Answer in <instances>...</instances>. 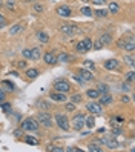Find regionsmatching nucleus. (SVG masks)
Masks as SVG:
<instances>
[{
  "label": "nucleus",
  "mask_w": 135,
  "mask_h": 152,
  "mask_svg": "<svg viewBox=\"0 0 135 152\" xmlns=\"http://www.w3.org/2000/svg\"><path fill=\"white\" fill-rule=\"evenodd\" d=\"M0 106H2V109H3V112H6V114H9V111H11V104L9 103H0Z\"/></svg>",
  "instance_id": "7c9ffc66"
},
{
  "label": "nucleus",
  "mask_w": 135,
  "mask_h": 152,
  "mask_svg": "<svg viewBox=\"0 0 135 152\" xmlns=\"http://www.w3.org/2000/svg\"><path fill=\"white\" fill-rule=\"evenodd\" d=\"M69 88H71V85L66 82V80H57V82L54 83V89L58 91V92H68Z\"/></svg>",
  "instance_id": "39448f33"
},
{
  "label": "nucleus",
  "mask_w": 135,
  "mask_h": 152,
  "mask_svg": "<svg viewBox=\"0 0 135 152\" xmlns=\"http://www.w3.org/2000/svg\"><path fill=\"white\" fill-rule=\"evenodd\" d=\"M5 25H6V19H5L2 14H0V28H3Z\"/></svg>",
  "instance_id": "79ce46f5"
},
{
  "label": "nucleus",
  "mask_w": 135,
  "mask_h": 152,
  "mask_svg": "<svg viewBox=\"0 0 135 152\" xmlns=\"http://www.w3.org/2000/svg\"><path fill=\"white\" fill-rule=\"evenodd\" d=\"M82 2H88V0H82Z\"/></svg>",
  "instance_id": "5fc2aeb1"
},
{
  "label": "nucleus",
  "mask_w": 135,
  "mask_h": 152,
  "mask_svg": "<svg viewBox=\"0 0 135 152\" xmlns=\"http://www.w3.org/2000/svg\"><path fill=\"white\" fill-rule=\"evenodd\" d=\"M55 121H57V126L63 131H68L69 129V120L66 115H63V114H57L55 115Z\"/></svg>",
  "instance_id": "f03ea898"
},
{
  "label": "nucleus",
  "mask_w": 135,
  "mask_h": 152,
  "mask_svg": "<svg viewBox=\"0 0 135 152\" xmlns=\"http://www.w3.org/2000/svg\"><path fill=\"white\" fill-rule=\"evenodd\" d=\"M98 42H100L103 46H104V45H109V43L112 42V35H111V34H103V35H100Z\"/></svg>",
  "instance_id": "dca6fc26"
},
{
  "label": "nucleus",
  "mask_w": 135,
  "mask_h": 152,
  "mask_svg": "<svg viewBox=\"0 0 135 152\" xmlns=\"http://www.w3.org/2000/svg\"><path fill=\"white\" fill-rule=\"evenodd\" d=\"M85 126V115L83 114H77L72 118V128L75 131H82V128Z\"/></svg>",
  "instance_id": "20e7f679"
},
{
  "label": "nucleus",
  "mask_w": 135,
  "mask_h": 152,
  "mask_svg": "<svg viewBox=\"0 0 135 152\" xmlns=\"http://www.w3.org/2000/svg\"><path fill=\"white\" fill-rule=\"evenodd\" d=\"M43 60L46 65H55L57 63V57L52 54V52H46V54L43 56Z\"/></svg>",
  "instance_id": "ddd939ff"
},
{
  "label": "nucleus",
  "mask_w": 135,
  "mask_h": 152,
  "mask_svg": "<svg viewBox=\"0 0 135 152\" xmlns=\"http://www.w3.org/2000/svg\"><path fill=\"white\" fill-rule=\"evenodd\" d=\"M112 103V97L109 94H101L100 95V104H111Z\"/></svg>",
  "instance_id": "f3484780"
},
{
  "label": "nucleus",
  "mask_w": 135,
  "mask_h": 152,
  "mask_svg": "<svg viewBox=\"0 0 135 152\" xmlns=\"http://www.w3.org/2000/svg\"><path fill=\"white\" fill-rule=\"evenodd\" d=\"M123 48H124L126 51H129V52H132V51L135 49V43H134V39H132V37H129V39H124V43H123Z\"/></svg>",
  "instance_id": "2eb2a0df"
},
{
  "label": "nucleus",
  "mask_w": 135,
  "mask_h": 152,
  "mask_svg": "<svg viewBox=\"0 0 135 152\" xmlns=\"http://www.w3.org/2000/svg\"><path fill=\"white\" fill-rule=\"evenodd\" d=\"M83 65H85V68L89 69V71H92V69H94V63H92L91 60H85V63H83Z\"/></svg>",
  "instance_id": "f704fd0d"
},
{
  "label": "nucleus",
  "mask_w": 135,
  "mask_h": 152,
  "mask_svg": "<svg viewBox=\"0 0 135 152\" xmlns=\"http://www.w3.org/2000/svg\"><path fill=\"white\" fill-rule=\"evenodd\" d=\"M34 11H35V12H43V11H45V6L35 3V5H34Z\"/></svg>",
  "instance_id": "c9c22d12"
},
{
  "label": "nucleus",
  "mask_w": 135,
  "mask_h": 152,
  "mask_svg": "<svg viewBox=\"0 0 135 152\" xmlns=\"http://www.w3.org/2000/svg\"><path fill=\"white\" fill-rule=\"evenodd\" d=\"M120 134H121V129H120V128H112V135H114V137L120 135Z\"/></svg>",
  "instance_id": "ea45409f"
},
{
  "label": "nucleus",
  "mask_w": 135,
  "mask_h": 152,
  "mask_svg": "<svg viewBox=\"0 0 135 152\" xmlns=\"http://www.w3.org/2000/svg\"><path fill=\"white\" fill-rule=\"evenodd\" d=\"M101 48H103V45H101L100 42H98V40H97V42H95V43L92 45V49H97V51H100Z\"/></svg>",
  "instance_id": "4c0bfd02"
},
{
  "label": "nucleus",
  "mask_w": 135,
  "mask_h": 152,
  "mask_svg": "<svg viewBox=\"0 0 135 152\" xmlns=\"http://www.w3.org/2000/svg\"><path fill=\"white\" fill-rule=\"evenodd\" d=\"M40 54H42L40 48H32V49H31V58H32V60H37V58L40 57Z\"/></svg>",
  "instance_id": "393cba45"
},
{
  "label": "nucleus",
  "mask_w": 135,
  "mask_h": 152,
  "mask_svg": "<svg viewBox=\"0 0 135 152\" xmlns=\"http://www.w3.org/2000/svg\"><path fill=\"white\" fill-rule=\"evenodd\" d=\"M37 39L42 42V43H48L49 42V35L46 32H43V31H39L37 32Z\"/></svg>",
  "instance_id": "aec40b11"
},
{
  "label": "nucleus",
  "mask_w": 135,
  "mask_h": 152,
  "mask_svg": "<svg viewBox=\"0 0 135 152\" xmlns=\"http://www.w3.org/2000/svg\"><path fill=\"white\" fill-rule=\"evenodd\" d=\"M66 111H68V112L75 111V103H66Z\"/></svg>",
  "instance_id": "e433bc0d"
},
{
  "label": "nucleus",
  "mask_w": 135,
  "mask_h": 152,
  "mask_svg": "<svg viewBox=\"0 0 135 152\" xmlns=\"http://www.w3.org/2000/svg\"><path fill=\"white\" fill-rule=\"evenodd\" d=\"M37 128H39V123L35 120H32V118H28V120H25L22 123V129L23 131H37Z\"/></svg>",
  "instance_id": "423d86ee"
},
{
  "label": "nucleus",
  "mask_w": 135,
  "mask_h": 152,
  "mask_svg": "<svg viewBox=\"0 0 135 152\" xmlns=\"http://www.w3.org/2000/svg\"><path fill=\"white\" fill-rule=\"evenodd\" d=\"M82 14L86 15V17H92V10L89 6H83L82 8Z\"/></svg>",
  "instance_id": "cd10ccee"
},
{
  "label": "nucleus",
  "mask_w": 135,
  "mask_h": 152,
  "mask_svg": "<svg viewBox=\"0 0 135 152\" xmlns=\"http://www.w3.org/2000/svg\"><path fill=\"white\" fill-rule=\"evenodd\" d=\"M85 124H86L89 129L94 128V126H95V118H94V117H88V118L85 117Z\"/></svg>",
  "instance_id": "a878e982"
},
{
  "label": "nucleus",
  "mask_w": 135,
  "mask_h": 152,
  "mask_svg": "<svg viewBox=\"0 0 135 152\" xmlns=\"http://www.w3.org/2000/svg\"><path fill=\"white\" fill-rule=\"evenodd\" d=\"M26 2H34V0H26Z\"/></svg>",
  "instance_id": "864d4df0"
},
{
  "label": "nucleus",
  "mask_w": 135,
  "mask_h": 152,
  "mask_svg": "<svg viewBox=\"0 0 135 152\" xmlns=\"http://www.w3.org/2000/svg\"><path fill=\"white\" fill-rule=\"evenodd\" d=\"M26 66V61H19V68H25Z\"/></svg>",
  "instance_id": "3c124183"
},
{
  "label": "nucleus",
  "mask_w": 135,
  "mask_h": 152,
  "mask_svg": "<svg viewBox=\"0 0 135 152\" xmlns=\"http://www.w3.org/2000/svg\"><path fill=\"white\" fill-rule=\"evenodd\" d=\"M37 120H39L40 124H43L45 128H51L52 126V117H51L48 112H40Z\"/></svg>",
  "instance_id": "7ed1b4c3"
},
{
  "label": "nucleus",
  "mask_w": 135,
  "mask_h": 152,
  "mask_svg": "<svg viewBox=\"0 0 135 152\" xmlns=\"http://www.w3.org/2000/svg\"><path fill=\"white\" fill-rule=\"evenodd\" d=\"M118 11H120V6H118V3H115V2L109 3V12H112V14H117Z\"/></svg>",
  "instance_id": "bb28decb"
},
{
  "label": "nucleus",
  "mask_w": 135,
  "mask_h": 152,
  "mask_svg": "<svg viewBox=\"0 0 135 152\" xmlns=\"http://www.w3.org/2000/svg\"><path fill=\"white\" fill-rule=\"evenodd\" d=\"M22 32H23V26L22 25H15V26H12V28L9 29L11 35H17V34H22Z\"/></svg>",
  "instance_id": "412c9836"
},
{
  "label": "nucleus",
  "mask_w": 135,
  "mask_h": 152,
  "mask_svg": "<svg viewBox=\"0 0 135 152\" xmlns=\"http://www.w3.org/2000/svg\"><path fill=\"white\" fill-rule=\"evenodd\" d=\"M6 8H8V10H14V2H12V0H8V3H6Z\"/></svg>",
  "instance_id": "37998d69"
},
{
  "label": "nucleus",
  "mask_w": 135,
  "mask_h": 152,
  "mask_svg": "<svg viewBox=\"0 0 135 152\" xmlns=\"http://www.w3.org/2000/svg\"><path fill=\"white\" fill-rule=\"evenodd\" d=\"M89 151H92V152H101V148L97 145V143H91V145H89V148H88Z\"/></svg>",
  "instance_id": "c756f323"
},
{
  "label": "nucleus",
  "mask_w": 135,
  "mask_h": 152,
  "mask_svg": "<svg viewBox=\"0 0 135 152\" xmlns=\"http://www.w3.org/2000/svg\"><path fill=\"white\" fill-rule=\"evenodd\" d=\"M124 60H126V63H128V65L134 66V57H132V56H128V57H126Z\"/></svg>",
  "instance_id": "a19ab883"
},
{
  "label": "nucleus",
  "mask_w": 135,
  "mask_h": 152,
  "mask_svg": "<svg viewBox=\"0 0 135 152\" xmlns=\"http://www.w3.org/2000/svg\"><path fill=\"white\" fill-rule=\"evenodd\" d=\"M25 141L28 143V145H32V146H37V145H39V140H37V138H34V137H26Z\"/></svg>",
  "instance_id": "c85d7f7f"
},
{
  "label": "nucleus",
  "mask_w": 135,
  "mask_h": 152,
  "mask_svg": "<svg viewBox=\"0 0 135 152\" xmlns=\"http://www.w3.org/2000/svg\"><path fill=\"white\" fill-rule=\"evenodd\" d=\"M3 100H5V92L2 91V89H0V103H2Z\"/></svg>",
  "instance_id": "de8ad7c7"
},
{
  "label": "nucleus",
  "mask_w": 135,
  "mask_h": 152,
  "mask_svg": "<svg viewBox=\"0 0 135 152\" xmlns=\"http://www.w3.org/2000/svg\"><path fill=\"white\" fill-rule=\"evenodd\" d=\"M37 106H39V108H42V109H49V103H46V102H43V100L37 102Z\"/></svg>",
  "instance_id": "72a5a7b5"
},
{
  "label": "nucleus",
  "mask_w": 135,
  "mask_h": 152,
  "mask_svg": "<svg viewBox=\"0 0 135 152\" xmlns=\"http://www.w3.org/2000/svg\"><path fill=\"white\" fill-rule=\"evenodd\" d=\"M3 85H6V88H9L11 91H12V89H14V85H12L11 82H8V80H6V82H3Z\"/></svg>",
  "instance_id": "a18cd8bd"
},
{
  "label": "nucleus",
  "mask_w": 135,
  "mask_h": 152,
  "mask_svg": "<svg viewBox=\"0 0 135 152\" xmlns=\"http://www.w3.org/2000/svg\"><path fill=\"white\" fill-rule=\"evenodd\" d=\"M91 2H92L94 5H103V3L107 2V0H91Z\"/></svg>",
  "instance_id": "c03bdc74"
},
{
  "label": "nucleus",
  "mask_w": 135,
  "mask_h": 152,
  "mask_svg": "<svg viewBox=\"0 0 135 152\" xmlns=\"http://www.w3.org/2000/svg\"><path fill=\"white\" fill-rule=\"evenodd\" d=\"M121 102H123V103H128V102H129V97L123 95V97H121Z\"/></svg>",
  "instance_id": "09e8293b"
},
{
  "label": "nucleus",
  "mask_w": 135,
  "mask_h": 152,
  "mask_svg": "<svg viewBox=\"0 0 135 152\" xmlns=\"http://www.w3.org/2000/svg\"><path fill=\"white\" fill-rule=\"evenodd\" d=\"M20 134H22V131H20V129L14 131V135H15V137H20Z\"/></svg>",
  "instance_id": "8fccbe9b"
},
{
  "label": "nucleus",
  "mask_w": 135,
  "mask_h": 152,
  "mask_svg": "<svg viewBox=\"0 0 135 152\" xmlns=\"http://www.w3.org/2000/svg\"><path fill=\"white\" fill-rule=\"evenodd\" d=\"M86 109L91 114H94V115H100L101 114V104H98V103H88Z\"/></svg>",
  "instance_id": "9d476101"
},
{
  "label": "nucleus",
  "mask_w": 135,
  "mask_h": 152,
  "mask_svg": "<svg viewBox=\"0 0 135 152\" xmlns=\"http://www.w3.org/2000/svg\"><path fill=\"white\" fill-rule=\"evenodd\" d=\"M57 61H61V63H68V61H71V57L66 54V52H63V54H60L57 57Z\"/></svg>",
  "instance_id": "b1692460"
},
{
  "label": "nucleus",
  "mask_w": 135,
  "mask_h": 152,
  "mask_svg": "<svg viewBox=\"0 0 135 152\" xmlns=\"http://www.w3.org/2000/svg\"><path fill=\"white\" fill-rule=\"evenodd\" d=\"M71 100H72V103H80V102H82V95H80V94H74L72 97H71Z\"/></svg>",
  "instance_id": "473e14b6"
},
{
  "label": "nucleus",
  "mask_w": 135,
  "mask_h": 152,
  "mask_svg": "<svg viewBox=\"0 0 135 152\" xmlns=\"http://www.w3.org/2000/svg\"><path fill=\"white\" fill-rule=\"evenodd\" d=\"M126 82H128V85H134L135 83V72H134V71H131V72H128V74H126Z\"/></svg>",
  "instance_id": "4be33fe9"
},
{
  "label": "nucleus",
  "mask_w": 135,
  "mask_h": 152,
  "mask_svg": "<svg viewBox=\"0 0 135 152\" xmlns=\"http://www.w3.org/2000/svg\"><path fill=\"white\" fill-rule=\"evenodd\" d=\"M22 54H23L25 58H31V49H23Z\"/></svg>",
  "instance_id": "58836bf2"
},
{
  "label": "nucleus",
  "mask_w": 135,
  "mask_h": 152,
  "mask_svg": "<svg viewBox=\"0 0 135 152\" xmlns=\"http://www.w3.org/2000/svg\"><path fill=\"white\" fill-rule=\"evenodd\" d=\"M60 31L63 34H66V35H74L75 32H80V29L77 28L75 25H63L60 28Z\"/></svg>",
  "instance_id": "6e6552de"
},
{
  "label": "nucleus",
  "mask_w": 135,
  "mask_h": 152,
  "mask_svg": "<svg viewBox=\"0 0 135 152\" xmlns=\"http://www.w3.org/2000/svg\"><path fill=\"white\" fill-rule=\"evenodd\" d=\"M97 92L98 94H107V92H109V86H107L106 83H100V85H98L97 86Z\"/></svg>",
  "instance_id": "6ab92c4d"
},
{
  "label": "nucleus",
  "mask_w": 135,
  "mask_h": 152,
  "mask_svg": "<svg viewBox=\"0 0 135 152\" xmlns=\"http://www.w3.org/2000/svg\"><path fill=\"white\" fill-rule=\"evenodd\" d=\"M92 14H95L97 17H106V15H107V11H106V10H97V11L92 12Z\"/></svg>",
  "instance_id": "2f4dec72"
},
{
  "label": "nucleus",
  "mask_w": 135,
  "mask_h": 152,
  "mask_svg": "<svg viewBox=\"0 0 135 152\" xmlns=\"http://www.w3.org/2000/svg\"><path fill=\"white\" fill-rule=\"evenodd\" d=\"M57 14L60 17H69L71 14H72V11H71V8L68 5H61V6L57 8Z\"/></svg>",
  "instance_id": "9b49d317"
},
{
  "label": "nucleus",
  "mask_w": 135,
  "mask_h": 152,
  "mask_svg": "<svg viewBox=\"0 0 135 152\" xmlns=\"http://www.w3.org/2000/svg\"><path fill=\"white\" fill-rule=\"evenodd\" d=\"M98 141H100V145H106L109 149H115V148H118V141H115V140L101 138V140H98Z\"/></svg>",
  "instance_id": "f8f14e48"
},
{
  "label": "nucleus",
  "mask_w": 135,
  "mask_h": 152,
  "mask_svg": "<svg viewBox=\"0 0 135 152\" xmlns=\"http://www.w3.org/2000/svg\"><path fill=\"white\" fill-rule=\"evenodd\" d=\"M2 5H3V3H2V0H0V8H2Z\"/></svg>",
  "instance_id": "603ef678"
},
{
  "label": "nucleus",
  "mask_w": 135,
  "mask_h": 152,
  "mask_svg": "<svg viewBox=\"0 0 135 152\" xmlns=\"http://www.w3.org/2000/svg\"><path fill=\"white\" fill-rule=\"evenodd\" d=\"M86 95H88L89 98H92V100H95V98H98V97H100V94L97 92V89H88Z\"/></svg>",
  "instance_id": "5701e85b"
},
{
  "label": "nucleus",
  "mask_w": 135,
  "mask_h": 152,
  "mask_svg": "<svg viewBox=\"0 0 135 152\" xmlns=\"http://www.w3.org/2000/svg\"><path fill=\"white\" fill-rule=\"evenodd\" d=\"M51 100H54V102H60V103H65L66 100H68V97H66V92H52L51 95Z\"/></svg>",
  "instance_id": "1a4fd4ad"
},
{
  "label": "nucleus",
  "mask_w": 135,
  "mask_h": 152,
  "mask_svg": "<svg viewBox=\"0 0 135 152\" xmlns=\"http://www.w3.org/2000/svg\"><path fill=\"white\" fill-rule=\"evenodd\" d=\"M26 77H29V78H37V77H39V69H35V68L26 69Z\"/></svg>",
  "instance_id": "a211bd4d"
},
{
  "label": "nucleus",
  "mask_w": 135,
  "mask_h": 152,
  "mask_svg": "<svg viewBox=\"0 0 135 152\" xmlns=\"http://www.w3.org/2000/svg\"><path fill=\"white\" fill-rule=\"evenodd\" d=\"M89 49H92V40L89 37L80 40L77 43V52H78V54H85V52H88Z\"/></svg>",
  "instance_id": "f257e3e1"
},
{
  "label": "nucleus",
  "mask_w": 135,
  "mask_h": 152,
  "mask_svg": "<svg viewBox=\"0 0 135 152\" xmlns=\"http://www.w3.org/2000/svg\"><path fill=\"white\" fill-rule=\"evenodd\" d=\"M78 77L82 78L85 83H86V82H91V80H94V75H92V72H91L89 69H86V68L78 69Z\"/></svg>",
  "instance_id": "0eeeda50"
},
{
  "label": "nucleus",
  "mask_w": 135,
  "mask_h": 152,
  "mask_svg": "<svg viewBox=\"0 0 135 152\" xmlns=\"http://www.w3.org/2000/svg\"><path fill=\"white\" fill-rule=\"evenodd\" d=\"M49 151H52V152H63V148H49Z\"/></svg>",
  "instance_id": "49530a36"
},
{
  "label": "nucleus",
  "mask_w": 135,
  "mask_h": 152,
  "mask_svg": "<svg viewBox=\"0 0 135 152\" xmlns=\"http://www.w3.org/2000/svg\"><path fill=\"white\" fill-rule=\"evenodd\" d=\"M104 68L107 71H112V69H117L118 68V60H115V58H111V60H106L104 61Z\"/></svg>",
  "instance_id": "4468645a"
}]
</instances>
